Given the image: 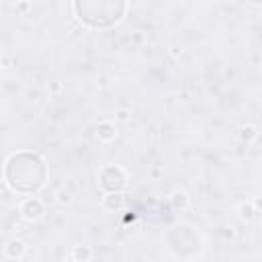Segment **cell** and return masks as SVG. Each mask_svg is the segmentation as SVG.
Returning <instances> with one entry per match:
<instances>
[{
	"label": "cell",
	"instance_id": "obj_2",
	"mask_svg": "<svg viewBox=\"0 0 262 262\" xmlns=\"http://www.w3.org/2000/svg\"><path fill=\"white\" fill-rule=\"evenodd\" d=\"M78 18L90 27H111L117 23L125 10L123 2H76Z\"/></svg>",
	"mask_w": 262,
	"mask_h": 262
},
{
	"label": "cell",
	"instance_id": "obj_1",
	"mask_svg": "<svg viewBox=\"0 0 262 262\" xmlns=\"http://www.w3.org/2000/svg\"><path fill=\"white\" fill-rule=\"evenodd\" d=\"M45 176H47L45 162L35 154L23 151V154H16L8 160L6 178L14 190L35 192L39 186H43Z\"/></svg>",
	"mask_w": 262,
	"mask_h": 262
}]
</instances>
